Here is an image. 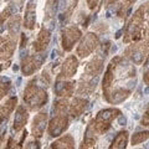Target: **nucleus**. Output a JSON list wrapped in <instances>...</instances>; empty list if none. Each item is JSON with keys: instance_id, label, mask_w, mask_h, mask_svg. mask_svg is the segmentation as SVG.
<instances>
[{"instance_id": "1", "label": "nucleus", "mask_w": 149, "mask_h": 149, "mask_svg": "<svg viewBox=\"0 0 149 149\" xmlns=\"http://www.w3.org/2000/svg\"><path fill=\"white\" fill-rule=\"evenodd\" d=\"M24 102L31 111L40 109L47 102V92L45 91V88L36 85L35 81H31L27 83L24 91Z\"/></svg>"}, {"instance_id": "2", "label": "nucleus", "mask_w": 149, "mask_h": 149, "mask_svg": "<svg viewBox=\"0 0 149 149\" xmlns=\"http://www.w3.org/2000/svg\"><path fill=\"white\" fill-rule=\"evenodd\" d=\"M120 114V111L117 108H107L98 112L95 119V130L98 134H102L109 129L112 122Z\"/></svg>"}, {"instance_id": "3", "label": "nucleus", "mask_w": 149, "mask_h": 149, "mask_svg": "<svg viewBox=\"0 0 149 149\" xmlns=\"http://www.w3.org/2000/svg\"><path fill=\"white\" fill-rule=\"evenodd\" d=\"M142 25H143V8L138 9L136 14H134L133 19L128 24L127 31H125V36H124L125 42H129V41H132V40H138L139 37H141Z\"/></svg>"}, {"instance_id": "4", "label": "nucleus", "mask_w": 149, "mask_h": 149, "mask_svg": "<svg viewBox=\"0 0 149 149\" xmlns=\"http://www.w3.org/2000/svg\"><path fill=\"white\" fill-rule=\"evenodd\" d=\"M100 41L98 37L95 34H87L85 37L82 39L81 44L77 47V55L80 57H87L88 55H91L93 51L96 50V47L98 46Z\"/></svg>"}, {"instance_id": "5", "label": "nucleus", "mask_w": 149, "mask_h": 149, "mask_svg": "<svg viewBox=\"0 0 149 149\" xmlns=\"http://www.w3.org/2000/svg\"><path fill=\"white\" fill-rule=\"evenodd\" d=\"M81 31L76 26H68L62 30V47L65 51H71L74 44L80 40Z\"/></svg>"}, {"instance_id": "6", "label": "nucleus", "mask_w": 149, "mask_h": 149, "mask_svg": "<svg viewBox=\"0 0 149 149\" xmlns=\"http://www.w3.org/2000/svg\"><path fill=\"white\" fill-rule=\"evenodd\" d=\"M68 128V118L66 114H56L49 123V134L51 137H58Z\"/></svg>"}, {"instance_id": "7", "label": "nucleus", "mask_w": 149, "mask_h": 149, "mask_svg": "<svg viewBox=\"0 0 149 149\" xmlns=\"http://www.w3.org/2000/svg\"><path fill=\"white\" fill-rule=\"evenodd\" d=\"M120 61H122V58L120 57H114L111 61V63L108 65V67H107V71H106L104 77H103V92H104L106 98L111 93V86H112V83H113V81H114V70H116V67L118 66V63Z\"/></svg>"}, {"instance_id": "8", "label": "nucleus", "mask_w": 149, "mask_h": 149, "mask_svg": "<svg viewBox=\"0 0 149 149\" xmlns=\"http://www.w3.org/2000/svg\"><path fill=\"white\" fill-rule=\"evenodd\" d=\"M15 51V40L11 36H0V61L9 60Z\"/></svg>"}, {"instance_id": "9", "label": "nucleus", "mask_w": 149, "mask_h": 149, "mask_svg": "<svg viewBox=\"0 0 149 149\" xmlns=\"http://www.w3.org/2000/svg\"><path fill=\"white\" fill-rule=\"evenodd\" d=\"M41 60L37 58L36 56H26L21 61V71L25 76H30V74L35 73L37 70L41 67Z\"/></svg>"}, {"instance_id": "10", "label": "nucleus", "mask_w": 149, "mask_h": 149, "mask_svg": "<svg viewBox=\"0 0 149 149\" xmlns=\"http://www.w3.org/2000/svg\"><path fill=\"white\" fill-rule=\"evenodd\" d=\"M77 68H78L77 58L74 57V56H68L62 65L61 72H60V78H68V77L74 76Z\"/></svg>"}, {"instance_id": "11", "label": "nucleus", "mask_w": 149, "mask_h": 149, "mask_svg": "<svg viewBox=\"0 0 149 149\" xmlns=\"http://www.w3.org/2000/svg\"><path fill=\"white\" fill-rule=\"evenodd\" d=\"M46 124H47V114L46 113H39L32 120L31 125V132L32 136L36 138H40L45 132Z\"/></svg>"}, {"instance_id": "12", "label": "nucleus", "mask_w": 149, "mask_h": 149, "mask_svg": "<svg viewBox=\"0 0 149 149\" xmlns=\"http://www.w3.org/2000/svg\"><path fill=\"white\" fill-rule=\"evenodd\" d=\"M16 103H17V97L15 96V97L9 98L5 103L0 104V124H3L4 122L8 120V118L13 113V111L15 109Z\"/></svg>"}, {"instance_id": "13", "label": "nucleus", "mask_w": 149, "mask_h": 149, "mask_svg": "<svg viewBox=\"0 0 149 149\" xmlns=\"http://www.w3.org/2000/svg\"><path fill=\"white\" fill-rule=\"evenodd\" d=\"M103 57H106V55H103V54L97 55L96 57L87 65L86 73H83V74H86V76H90V77H96L97 74L101 72L102 66H103V65H102V63H103Z\"/></svg>"}, {"instance_id": "14", "label": "nucleus", "mask_w": 149, "mask_h": 149, "mask_svg": "<svg viewBox=\"0 0 149 149\" xmlns=\"http://www.w3.org/2000/svg\"><path fill=\"white\" fill-rule=\"evenodd\" d=\"M50 40H51L50 31L47 29H42L39 32V35H37L35 42H34V50L36 51V52L45 51L46 47H47L49 44H50Z\"/></svg>"}, {"instance_id": "15", "label": "nucleus", "mask_w": 149, "mask_h": 149, "mask_svg": "<svg viewBox=\"0 0 149 149\" xmlns=\"http://www.w3.org/2000/svg\"><path fill=\"white\" fill-rule=\"evenodd\" d=\"M146 52H147V46H144V44H142V46H137V45L130 46V47H128L127 51H125V54L137 65L143 62L144 57H146Z\"/></svg>"}, {"instance_id": "16", "label": "nucleus", "mask_w": 149, "mask_h": 149, "mask_svg": "<svg viewBox=\"0 0 149 149\" xmlns=\"http://www.w3.org/2000/svg\"><path fill=\"white\" fill-rule=\"evenodd\" d=\"M27 118H29V114H27V111L25 109V107L19 106L15 112V118H14V125H13L14 130L15 132H20L25 127Z\"/></svg>"}, {"instance_id": "17", "label": "nucleus", "mask_w": 149, "mask_h": 149, "mask_svg": "<svg viewBox=\"0 0 149 149\" xmlns=\"http://www.w3.org/2000/svg\"><path fill=\"white\" fill-rule=\"evenodd\" d=\"M35 21H36V11H35V5L32 3L27 4V8L25 10V17H24V26L26 29L32 30L35 27Z\"/></svg>"}, {"instance_id": "18", "label": "nucleus", "mask_w": 149, "mask_h": 149, "mask_svg": "<svg viewBox=\"0 0 149 149\" xmlns=\"http://www.w3.org/2000/svg\"><path fill=\"white\" fill-rule=\"evenodd\" d=\"M51 149H74V139L66 134L51 144Z\"/></svg>"}, {"instance_id": "19", "label": "nucleus", "mask_w": 149, "mask_h": 149, "mask_svg": "<svg viewBox=\"0 0 149 149\" xmlns=\"http://www.w3.org/2000/svg\"><path fill=\"white\" fill-rule=\"evenodd\" d=\"M74 83L73 82H58L55 86V92L57 96L61 97H70L73 93Z\"/></svg>"}, {"instance_id": "20", "label": "nucleus", "mask_w": 149, "mask_h": 149, "mask_svg": "<svg viewBox=\"0 0 149 149\" xmlns=\"http://www.w3.org/2000/svg\"><path fill=\"white\" fill-rule=\"evenodd\" d=\"M127 143H128V132L127 130H122L114 137L113 142L109 146V149H125Z\"/></svg>"}, {"instance_id": "21", "label": "nucleus", "mask_w": 149, "mask_h": 149, "mask_svg": "<svg viewBox=\"0 0 149 149\" xmlns=\"http://www.w3.org/2000/svg\"><path fill=\"white\" fill-rule=\"evenodd\" d=\"M87 104V101L83 98H74L72 101V103L70 104V113L72 117H78L80 114H82V112L85 111Z\"/></svg>"}, {"instance_id": "22", "label": "nucleus", "mask_w": 149, "mask_h": 149, "mask_svg": "<svg viewBox=\"0 0 149 149\" xmlns=\"http://www.w3.org/2000/svg\"><path fill=\"white\" fill-rule=\"evenodd\" d=\"M19 25H20V16H14L10 19V21L8 22V31L9 36L15 37L19 32Z\"/></svg>"}, {"instance_id": "23", "label": "nucleus", "mask_w": 149, "mask_h": 149, "mask_svg": "<svg viewBox=\"0 0 149 149\" xmlns=\"http://www.w3.org/2000/svg\"><path fill=\"white\" fill-rule=\"evenodd\" d=\"M56 5H57V0H47V4H46V8H45L46 20H50V19H52L55 16L56 8H57Z\"/></svg>"}, {"instance_id": "24", "label": "nucleus", "mask_w": 149, "mask_h": 149, "mask_svg": "<svg viewBox=\"0 0 149 149\" xmlns=\"http://www.w3.org/2000/svg\"><path fill=\"white\" fill-rule=\"evenodd\" d=\"M11 87V81L8 77H0V100H3L6 96Z\"/></svg>"}, {"instance_id": "25", "label": "nucleus", "mask_w": 149, "mask_h": 149, "mask_svg": "<svg viewBox=\"0 0 149 149\" xmlns=\"http://www.w3.org/2000/svg\"><path fill=\"white\" fill-rule=\"evenodd\" d=\"M147 139H149V132L148 130L136 133V134H133V137H132V146H137V144L147 141Z\"/></svg>"}, {"instance_id": "26", "label": "nucleus", "mask_w": 149, "mask_h": 149, "mask_svg": "<svg viewBox=\"0 0 149 149\" xmlns=\"http://www.w3.org/2000/svg\"><path fill=\"white\" fill-rule=\"evenodd\" d=\"M67 101L66 100H60L55 103V107H54V111L56 114H66V111H67Z\"/></svg>"}, {"instance_id": "27", "label": "nucleus", "mask_w": 149, "mask_h": 149, "mask_svg": "<svg viewBox=\"0 0 149 149\" xmlns=\"http://www.w3.org/2000/svg\"><path fill=\"white\" fill-rule=\"evenodd\" d=\"M40 142L39 141H30L29 143L25 146V149H40Z\"/></svg>"}, {"instance_id": "28", "label": "nucleus", "mask_w": 149, "mask_h": 149, "mask_svg": "<svg viewBox=\"0 0 149 149\" xmlns=\"http://www.w3.org/2000/svg\"><path fill=\"white\" fill-rule=\"evenodd\" d=\"M142 124L143 125H149V108L147 109L146 114H144V117L142 119Z\"/></svg>"}, {"instance_id": "29", "label": "nucleus", "mask_w": 149, "mask_h": 149, "mask_svg": "<svg viewBox=\"0 0 149 149\" xmlns=\"http://www.w3.org/2000/svg\"><path fill=\"white\" fill-rule=\"evenodd\" d=\"M86 1H87L88 8H90V9H95L97 6V4H98L100 0H86Z\"/></svg>"}, {"instance_id": "30", "label": "nucleus", "mask_w": 149, "mask_h": 149, "mask_svg": "<svg viewBox=\"0 0 149 149\" xmlns=\"http://www.w3.org/2000/svg\"><path fill=\"white\" fill-rule=\"evenodd\" d=\"M143 80H144V82H146V83H148V85H149V71H148L146 74H144Z\"/></svg>"}, {"instance_id": "31", "label": "nucleus", "mask_w": 149, "mask_h": 149, "mask_svg": "<svg viewBox=\"0 0 149 149\" xmlns=\"http://www.w3.org/2000/svg\"><path fill=\"white\" fill-rule=\"evenodd\" d=\"M80 149H88V146H87V144H86L85 142H83V144L81 146V148H80Z\"/></svg>"}, {"instance_id": "32", "label": "nucleus", "mask_w": 149, "mask_h": 149, "mask_svg": "<svg viewBox=\"0 0 149 149\" xmlns=\"http://www.w3.org/2000/svg\"><path fill=\"white\" fill-rule=\"evenodd\" d=\"M147 42L149 44V26H148V29H147Z\"/></svg>"}, {"instance_id": "33", "label": "nucleus", "mask_w": 149, "mask_h": 149, "mask_svg": "<svg viewBox=\"0 0 149 149\" xmlns=\"http://www.w3.org/2000/svg\"><path fill=\"white\" fill-rule=\"evenodd\" d=\"M116 1H117V0H107V4H113Z\"/></svg>"}, {"instance_id": "34", "label": "nucleus", "mask_w": 149, "mask_h": 149, "mask_svg": "<svg viewBox=\"0 0 149 149\" xmlns=\"http://www.w3.org/2000/svg\"><path fill=\"white\" fill-rule=\"evenodd\" d=\"M146 149H149V144H147V146H146Z\"/></svg>"}, {"instance_id": "35", "label": "nucleus", "mask_w": 149, "mask_h": 149, "mask_svg": "<svg viewBox=\"0 0 149 149\" xmlns=\"http://www.w3.org/2000/svg\"><path fill=\"white\" fill-rule=\"evenodd\" d=\"M1 70H3V66H1V65H0V71H1Z\"/></svg>"}]
</instances>
